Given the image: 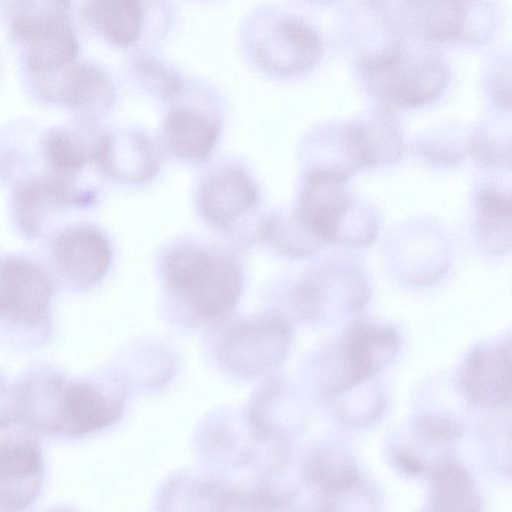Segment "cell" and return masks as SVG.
Masks as SVG:
<instances>
[{"label": "cell", "instance_id": "cb8c5ba5", "mask_svg": "<svg viewBox=\"0 0 512 512\" xmlns=\"http://www.w3.org/2000/svg\"><path fill=\"white\" fill-rule=\"evenodd\" d=\"M255 237L268 243L277 253L294 259L310 257L324 246L301 225L293 212L266 214L258 223Z\"/></svg>", "mask_w": 512, "mask_h": 512}, {"label": "cell", "instance_id": "ac0fdd59", "mask_svg": "<svg viewBox=\"0 0 512 512\" xmlns=\"http://www.w3.org/2000/svg\"><path fill=\"white\" fill-rule=\"evenodd\" d=\"M93 198L94 192L80 190L66 177L53 174L33 178L20 184L15 191V215L23 232L35 237L55 211L86 205Z\"/></svg>", "mask_w": 512, "mask_h": 512}, {"label": "cell", "instance_id": "30bf717a", "mask_svg": "<svg viewBox=\"0 0 512 512\" xmlns=\"http://www.w3.org/2000/svg\"><path fill=\"white\" fill-rule=\"evenodd\" d=\"M369 295L367 280L358 268L330 262L308 270L288 300L296 318L316 320L359 311Z\"/></svg>", "mask_w": 512, "mask_h": 512}, {"label": "cell", "instance_id": "e0dca14e", "mask_svg": "<svg viewBox=\"0 0 512 512\" xmlns=\"http://www.w3.org/2000/svg\"><path fill=\"white\" fill-rule=\"evenodd\" d=\"M460 384L467 399L486 408L511 401V341L503 337L471 350L461 365Z\"/></svg>", "mask_w": 512, "mask_h": 512}, {"label": "cell", "instance_id": "484cf974", "mask_svg": "<svg viewBox=\"0 0 512 512\" xmlns=\"http://www.w3.org/2000/svg\"><path fill=\"white\" fill-rule=\"evenodd\" d=\"M128 72L146 93L164 101H173L186 85L181 74L152 52L138 50L128 60Z\"/></svg>", "mask_w": 512, "mask_h": 512}, {"label": "cell", "instance_id": "5b68a950", "mask_svg": "<svg viewBox=\"0 0 512 512\" xmlns=\"http://www.w3.org/2000/svg\"><path fill=\"white\" fill-rule=\"evenodd\" d=\"M242 34L252 62L274 76L305 72L323 53L322 37L311 24L272 8H260L247 16Z\"/></svg>", "mask_w": 512, "mask_h": 512}, {"label": "cell", "instance_id": "83f0119b", "mask_svg": "<svg viewBox=\"0 0 512 512\" xmlns=\"http://www.w3.org/2000/svg\"><path fill=\"white\" fill-rule=\"evenodd\" d=\"M510 145L502 132L495 128H479L466 141L467 152L486 165L500 166L510 163Z\"/></svg>", "mask_w": 512, "mask_h": 512}, {"label": "cell", "instance_id": "7402d4cb", "mask_svg": "<svg viewBox=\"0 0 512 512\" xmlns=\"http://www.w3.org/2000/svg\"><path fill=\"white\" fill-rule=\"evenodd\" d=\"M475 235L480 247L492 255L511 248L510 193L495 185L482 186L475 197Z\"/></svg>", "mask_w": 512, "mask_h": 512}, {"label": "cell", "instance_id": "f546056e", "mask_svg": "<svg viewBox=\"0 0 512 512\" xmlns=\"http://www.w3.org/2000/svg\"><path fill=\"white\" fill-rule=\"evenodd\" d=\"M396 464L400 469L409 474H418L423 470L421 461L409 451L405 450H400L396 454Z\"/></svg>", "mask_w": 512, "mask_h": 512}, {"label": "cell", "instance_id": "9a60e30c", "mask_svg": "<svg viewBox=\"0 0 512 512\" xmlns=\"http://www.w3.org/2000/svg\"><path fill=\"white\" fill-rule=\"evenodd\" d=\"M52 258L59 275L75 289H88L103 280L112 263L107 236L91 225H75L59 232L52 242Z\"/></svg>", "mask_w": 512, "mask_h": 512}, {"label": "cell", "instance_id": "8992f818", "mask_svg": "<svg viewBox=\"0 0 512 512\" xmlns=\"http://www.w3.org/2000/svg\"><path fill=\"white\" fill-rule=\"evenodd\" d=\"M291 326L281 314L266 313L230 325L215 346V358L230 374L252 379L280 366L289 351Z\"/></svg>", "mask_w": 512, "mask_h": 512}, {"label": "cell", "instance_id": "6da1fadb", "mask_svg": "<svg viewBox=\"0 0 512 512\" xmlns=\"http://www.w3.org/2000/svg\"><path fill=\"white\" fill-rule=\"evenodd\" d=\"M17 420L50 434L77 437L115 423L124 410L121 388L70 381L52 371L33 372L15 387Z\"/></svg>", "mask_w": 512, "mask_h": 512}, {"label": "cell", "instance_id": "44dd1931", "mask_svg": "<svg viewBox=\"0 0 512 512\" xmlns=\"http://www.w3.org/2000/svg\"><path fill=\"white\" fill-rule=\"evenodd\" d=\"M363 166L385 165L403 153V137L398 122L387 108H377L349 121Z\"/></svg>", "mask_w": 512, "mask_h": 512}, {"label": "cell", "instance_id": "52a82bcc", "mask_svg": "<svg viewBox=\"0 0 512 512\" xmlns=\"http://www.w3.org/2000/svg\"><path fill=\"white\" fill-rule=\"evenodd\" d=\"M399 349L400 337L393 327L354 322L325 363L323 392L335 397L371 379L395 360Z\"/></svg>", "mask_w": 512, "mask_h": 512}, {"label": "cell", "instance_id": "ffe728a7", "mask_svg": "<svg viewBox=\"0 0 512 512\" xmlns=\"http://www.w3.org/2000/svg\"><path fill=\"white\" fill-rule=\"evenodd\" d=\"M149 4L139 0L92 1L87 15L103 39L117 47L131 48L145 40L154 25Z\"/></svg>", "mask_w": 512, "mask_h": 512}, {"label": "cell", "instance_id": "4316f807", "mask_svg": "<svg viewBox=\"0 0 512 512\" xmlns=\"http://www.w3.org/2000/svg\"><path fill=\"white\" fill-rule=\"evenodd\" d=\"M308 478L331 495L353 490L358 474L350 462L328 451H320L307 464Z\"/></svg>", "mask_w": 512, "mask_h": 512}, {"label": "cell", "instance_id": "277c9868", "mask_svg": "<svg viewBox=\"0 0 512 512\" xmlns=\"http://www.w3.org/2000/svg\"><path fill=\"white\" fill-rule=\"evenodd\" d=\"M346 181L331 173L306 169L293 213L323 244L367 247L378 236V219L372 208L349 191Z\"/></svg>", "mask_w": 512, "mask_h": 512}, {"label": "cell", "instance_id": "5bb4252c", "mask_svg": "<svg viewBox=\"0 0 512 512\" xmlns=\"http://www.w3.org/2000/svg\"><path fill=\"white\" fill-rule=\"evenodd\" d=\"M410 24L425 42L481 43L495 28L494 8L487 2H408Z\"/></svg>", "mask_w": 512, "mask_h": 512}, {"label": "cell", "instance_id": "8fae6325", "mask_svg": "<svg viewBox=\"0 0 512 512\" xmlns=\"http://www.w3.org/2000/svg\"><path fill=\"white\" fill-rule=\"evenodd\" d=\"M53 284L44 268L16 256L0 260V324L16 329L48 325Z\"/></svg>", "mask_w": 512, "mask_h": 512}, {"label": "cell", "instance_id": "7c38bea8", "mask_svg": "<svg viewBox=\"0 0 512 512\" xmlns=\"http://www.w3.org/2000/svg\"><path fill=\"white\" fill-rule=\"evenodd\" d=\"M186 88V87H185ZM185 90V89H184ZM173 100L160 125V146L178 160L202 163L215 150L223 118L214 100L199 96Z\"/></svg>", "mask_w": 512, "mask_h": 512}, {"label": "cell", "instance_id": "2e32d148", "mask_svg": "<svg viewBox=\"0 0 512 512\" xmlns=\"http://www.w3.org/2000/svg\"><path fill=\"white\" fill-rule=\"evenodd\" d=\"M43 457L38 442L28 434L0 437V512H22L40 490Z\"/></svg>", "mask_w": 512, "mask_h": 512}, {"label": "cell", "instance_id": "ba28073f", "mask_svg": "<svg viewBox=\"0 0 512 512\" xmlns=\"http://www.w3.org/2000/svg\"><path fill=\"white\" fill-rule=\"evenodd\" d=\"M198 214L224 233L240 229L260 207V187L251 170L236 160H222L199 178L194 192Z\"/></svg>", "mask_w": 512, "mask_h": 512}, {"label": "cell", "instance_id": "3957f363", "mask_svg": "<svg viewBox=\"0 0 512 512\" xmlns=\"http://www.w3.org/2000/svg\"><path fill=\"white\" fill-rule=\"evenodd\" d=\"M360 70L368 90L380 100L417 107L438 97L449 72L440 53L428 42L413 44L395 38L360 55Z\"/></svg>", "mask_w": 512, "mask_h": 512}, {"label": "cell", "instance_id": "f1b7e54d", "mask_svg": "<svg viewBox=\"0 0 512 512\" xmlns=\"http://www.w3.org/2000/svg\"><path fill=\"white\" fill-rule=\"evenodd\" d=\"M416 427L425 438L435 441L457 439L462 431L460 424L443 416H422L416 421Z\"/></svg>", "mask_w": 512, "mask_h": 512}, {"label": "cell", "instance_id": "9c48e42d", "mask_svg": "<svg viewBox=\"0 0 512 512\" xmlns=\"http://www.w3.org/2000/svg\"><path fill=\"white\" fill-rule=\"evenodd\" d=\"M64 2L22 3L12 19V31L24 42L26 62L38 74L54 73L77 56L79 42Z\"/></svg>", "mask_w": 512, "mask_h": 512}, {"label": "cell", "instance_id": "7a4b0ae2", "mask_svg": "<svg viewBox=\"0 0 512 512\" xmlns=\"http://www.w3.org/2000/svg\"><path fill=\"white\" fill-rule=\"evenodd\" d=\"M159 272L165 291L196 322L226 316L237 304L242 269L233 254L194 241L169 246Z\"/></svg>", "mask_w": 512, "mask_h": 512}, {"label": "cell", "instance_id": "4fadbf2b", "mask_svg": "<svg viewBox=\"0 0 512 512\" xmlns=\"http://www.w3.org/2000/svg\"><path fill=\"white\" fill-rule=\"evenodd\" d=\"M162 163L160 144L143 128L128 126L98 133L94 165L118 182H149L159 173Z\"/></svg>", "mask_w": 512, "mask_h": 512}, {"label": "cell", "instance_id": "603a6c76", "mask_svg": "<svg viewBox=\"0 0 512 512\" xmlns=\"http://www.w3.org/2000/svg\"><path fill=\"white\" fill-rule=\"evenodd\" d=\"M93 126L52 129L44 140V153L54 174L70 178L88 164H94L95 145L99 132Z\"/></svg>", "mask_w": 512, "mask_h": 512}, {"label": "cell", "instance_id": "d4e9b609", "mask_svg": "<svg viewBox=\"0 0 512 512\" xmlns=\"http://www.w3.org/2000/svg\"><path fill=\"white\" fill-rule=\"evenodd\" d=\"M433 509L438 512H479V499L469 474L456 463L431 472Z\"/></svg>", "mask_w": 512, "mask_h": 512}, {"label": "cell", "instance_id": "d6986e66", "mask_svg": "<svg viewBox=\"0 0 512 512\" xmlns=\"http://www.w3.org/2000/svg\"><path fill=\"white\" fill-rule=\"evenodd\" d=\"M115 88L106 70L93 63L81 62L64 73L58 82L56 96L93 123L113 107Z\"/></svg>", "mask_w": 512, "mask_h": 512}]
</instances>
